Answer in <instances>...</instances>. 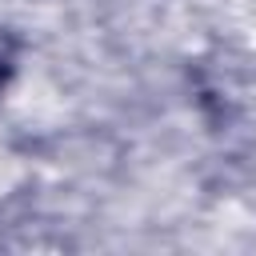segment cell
I'll list each match as a JSON object with an SVG mask.
<instances>
[{
	"instance_id": "6da1fadb",
	"label": "cell",
	"mask_w": 256,
	"mask_h": 256,
	"mask_svg": "<svg viewBox=\"0 0 256 256\" xmlns=\"http://www.w3.org/2000/svg\"><path fill=\"white\" fill-rule=\"evenodd\" d=\"M12 68H16V40L0 28V92H4L8 76H12Z\"/></svg>"
}]
</instances>
